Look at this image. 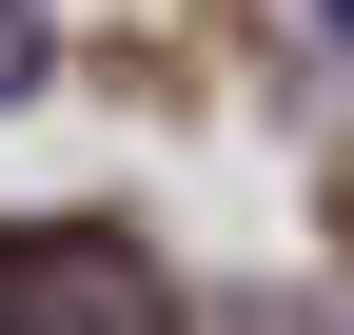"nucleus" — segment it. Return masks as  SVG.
<instances>
[{
    "instance_id": "f257e3e1",
    "label": "nucleus",
    "mask_w": 354,
    "mask_h": 335,
    "mask_svg": "<svg viewBox=\"0 0 354 335\" xmlns=\"http://www.w3.org/2000/svg\"><path fill=\"white\" fill-rule=\"evenodd\" d=\"M0 335H177V296L118 257V217H39L0 237Z\"/></svg>"
},
{
    "instance_id": "f03ea898",
    "label": "nucleus",
    "mask_w": 354,
    "mask_h": 335,
    "mask_svg": "<svg viewBox=\"0 0 354 335\" xmlns=\"http://www.w3.org/2000/svg\"><path fill=\"white\" fill-rule=\"evenodd\" d=\"M39 79H59V39H39V0H0V118H20Z\"/></svg>"
}]
</instances>
